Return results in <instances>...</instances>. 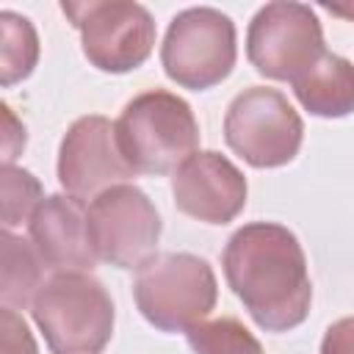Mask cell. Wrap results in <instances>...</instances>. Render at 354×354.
Listing matches in <instances>:
<instances>
[{
    "label": "cell",
    "instance_id": "obj_8",
    "mask_svg": "<svg viewBox=\"0 0 354 354\" xmlns=\"http://www.w3.org/2000/svg\"><path fill=\"white\" fill-rule=\"evenodd\" d=\"M324 53L321 22L304 3H268L249 22L246 55L263 77L293 83Z\"/></svg>",
    "mask_w": 354,
    "mask_h": 354
},
{
    "label": "cell",
    "instance_id": "obj_15",
    "mask_svg": "<svg viewBox=\"0 0 354 354\" xmlns=\"http://www.w3.org/2000/svg\"><path fill=\"white\" fill-rule=\"evenodd\" d=\"M0 41H3V86H11L22 77H28L39 61V36L33 25L14 14V11H0Z\"/></svg>",
    "mask_w": 354,
    "mask_h": 354
},
{
    "label": "cell",
    "instance_id": "obj_4",
    "mask_svg": "<svg viewBox=\"0 0 354 354\" xmlns=\"http://www.w3.org/2000/svg\"><path fill=\"white\" fill-rule=\"evenodd\" d=\"M133 296L141 315L160 332H188L216 307L213 268L188 252L152 254L138 266Z\"/></svg>",
    "mask_w": 354,
    "mask_h": 354
},
{
    "label": "cell",
    "instance_id": "obj_17",
    "mask_svg": "<svg viewBox=\"0 0 354 354\" xmlns=\"http://www.w3.org/2000/svg\"><path fill=\"white\" fill-rule=\"evenodd\" d=\"M41 205V185L39 180L17 166H3V227L14 230L36 213Z\"/></svg>",
    "mask_w": 354,
    "mask_h": 354
},
{
    "label": "cell",
    "instance_id": "obj_11",
    "mask_svg": "<svg viewBox=\"0 0 354 354\" xmlns=\"http://www.w3.org/2000/svg\"><path fill=\"white\" fill-rule=\"evenodd\" d=\"M180 213L205 224H227L246 205L243 171L218 152H194L171 177Z\"/></svg>",
    "mask_w": 354,
    "mask_h": 354
},
{
    "label": "cell",
    "instance_id": "obj_13",
    "mask_svg": "<svg viewBox=\"0 0 354 354\" xmlns=\"http://www.w3.org/2000/svg\"><path fill=\"white\" fill-rule=\"evenodd\" d=\"M296 100L315 116H348L354 111V64L324 53L301 77L293 80Z\"/></svg>",
    "mask_w": 354,
    "mask_h": 354
},
{
    "label": "cell",
    "instance_id": "obj_5",
    "mask_svg": "<svg viewBox=\"0 0 354 354\" xmlns=\"http://www.w3.org/2000/svg\"><path fill=\"white\" fill-rule=\"evenodd\" d=\"M235 25L227 14L199 6L180 11L163 39L160 64L183 88H210L235 66Z\"/></svg>",
    "mask_w": 354,
    "mask_h": 354
},
{
    "label": "cell",
    "instance_id": "obj_9",
    "mask_svg": "<svg viewBox=\"0 0 354 354\" xmlns=\"http://www.w3.org/2000/svg\"><path fill=\"white\" fill-rule=\"evenodd\" d=\"M86 224L97 260L116 268H138L147 263L160 238V216L155 205L130 183L94 196L86 207Z\"/></svg>",
    "mask_w": 354,
    "mask_h": 354
},
{
    "label": "cell",
    "instance_id": "obj_20",
    "mask_svg": "<svg viewBox=\"0 0 354 354\" xmlns=\"http://www.w3.org/2000/svg\"><path fill=\"white\" fill-rule=\"evenodd\" d=\"M3 130H6V136H3V160H6V166H11V160L17 158V152L25 147V127L14 119V113H11V108L8 105H3Z\"/></svg>",
    "mask_w": 354,
    "mask_h": 354
},
{
    "label": "cell",
    "instance_id": "obj_3",
    "mask_svg": "<svg viewBox=\"0 0 354 354\" xmlns=\"http://www.w3.org/2000/svg\"><path fill=\"white\" fill-rule=\"evenodd\" d=\"M53 354H100L113 335V301L88 271H55L30 304Z\"/></svg>",
    "mask_w": 354,
    "mask_h": 354
},
{
    "label": "cell",
    "instance_id": "obj_19",
    "mask_svg": "<svg viewBox=\"0 0 354 354\" xmlns=\"http://www.w3.org/2000/svg\"><path fill=\"white\" fill-rule=\"evenodd\" d=\"M321 354H354V318H340L326 329Z\"/></svg>",
    "mask_w": 354,
    "mask_h": 354
},
{
    "label": "cell",
    "instance_id": "obj_18",
    "mask_svg": "<svg viewBox=\"0 0 354 354\" xmlns=\"http://www.w3.org/2000/svg\"><path fill=\"white\" fill-rule=\"evenodd\" d=\"M0 329H3V348H0V354H36V343H33L25 321L17 315V310L3 307Z\"/></svg>",
    "mask_w": 354,
    "mask_h": 354
},
{
    "label": "cell",
    "instance_id": "obj_14",
    "mask_svg": "<svg viewBox=\"0 0 354 354\" xmlns=\"http://www.w3.org/2000/svg\"><path fill=\"white\" fill-rule=\"evenodd\" d=\"M3 282H0V296L3 307L11 310H25L33 304L36 293L41 290L44 279V260L39 257L36 246L11 230H3Z\"/></svg>",
    "mask_w": 354,
    "mask_h": 354
},
{
    "label": "cell",
    "instance_id": "obj_12",
    "mask_svg": "<svg viewBox=\"0 0 354 354\" xmlns=\"http://www.w3.org/2000/svg\"><path fill=\"white\" fill-rule=\"evenodd\" d=\"M28 232L39 257L53 271H91L97 263L86 207L75 196H44L28 221Z\"/></svg>",
    "mask_w": 354,
    "mask_h": 354
},
{
    "label": "cell",
    "instance_id": "obj_2",
    "mask_svg": "<svg viewBox=\"0 0 354 354\" xmlns=\"http://www.w3.org/2000/svg\"><path fill=\"white\" fill-rule=\"evenodd\" d=\"M113 127L116 144L136 174L177 171L199 147V124L191 105L163 88L133 97Z\"/></svg>",
    "mask_w": 354,
    "mask_h": 354
},
{
    "label": "cell",
    "instance_id": "obj_1",
    "mask_svg": "<svg viewBox=\"0 0 354 354\" xmlns=\"http://www.w3.org/2000/svg\"><path fill=\"white\" fill-rule=\"evenodd\" d=\"M221 266L257 326L288 332L307 318L313 301L307 257L288 227L271 221L241 227L227 241Z\"/></svg>",
    "mask_w": 354,
    "mask_h": 354
},
{
    "label": "cell",
    "instance_id": "obj_10",
    "mask_svg": "<svg viewBox=\"0 0 354 354\" xmlns=\"http://www.w3.org/2000/svg\"><path fill=\"white\" fill-rule=\"evenodd\" d=\"M136 171L116 144V127L105 116H80L72 122L58 149V183L66 196L80 202L122 185Z\"/></svg>",
    "mask_w": 354,
    "mask_h": 354
},
{
    "label": "cell",
    "instance_id": "obj_7",
    "mask_svg": "<svg viewBox=\"0 0 354 354\" xmlns=\"http://www.w3.org/2000/svg\"><path fill=\"white\" fill-rule=\"evenodd\" d=\"M61 11L80 30L83 55L102 72H130L141 66L155 47V22L149 11L127 0L61 3Z\"/></svg>",
    "mask_w": 354,
    "mask_h": 354
},
{
    "label": "cell",
    "instance_id": "obj_6",
    "mask_svg": "<svg viewBox=\"0 0 354 354\" xmlns=\"http://www.w3.org/2000/svg\"><path fill=\"white\" fill-rule=\"evenodd\" d=\"M304 124L293 105L266 86L241 91L224 116V138L235 155L254 169L290 163L301 147Z\"/></svg>",
    "mask_w": 354,
    "mask_h": 354
},
{
    "label": "cell",
    "instance_id": "obj_21",
    "mask_svg": "<svg viewBox=\"0 0 354 354\" xmlns=\"http://www.w3.org/2000/svg\"><path fill=\"white\" fill-rule=\"evenodd\" d=\"M324 8H326V11H332V14H337V17L354 19V6H332V3H326Z\"/></svg>",
    "mask_w": 354,
    "mask_h": 354
},
{
    "label": "cell",
    "instance_id": "obj_16",
    "mask_svg": "<svg viewBox=\"0 0 354 354\" xmlns=\"http://www.w3.org/2000/svg\"><path fill=\"white\" fill-rule=\"evenodd\" d=\"M188 346L194 354H266L257 337L230 315L191 326Z\"/></svg>",
    "mask_w": 354,
    "mask_h": 354
}]
</instances>
